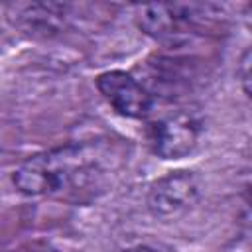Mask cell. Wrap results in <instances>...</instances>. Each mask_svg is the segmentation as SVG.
I'll return each mask as SVG.
<instances>
[{
    "mask_svg": "<svg viewBox=\"0 0 252 252\" xmlns=\"http://www.w3.org/2000/svg\"><path fill=\"white\" fill-rule=\"evenodd\" d=\"M110 167L94 144H69L26 159L12 175L16 189L28 197L87 203L106 191Z\"/></svg>",
    "mask_w": 252,
    "mask_h": 252,
    "instance_id": "obj_1",
    "label": "cell"
},
{
    "mask_svg": "<svg viewBox=\"0 0 252 252\" xmlns=\"http://www.w3.org/2000/svg\"><path fill=\"white\" fill-rule=\"evenodd\" d=\"M220 8L215 4H150L138 8L136 24L152 39L183 45L213 28Z\"/></svg>",
    "mask_w": 252,
    "mask_h": 252,
    "instance_id": "obj_2",
    "label": "cell"
},
{
    "mask_svg": "<svg viewBox=\"0 0 252 252\" xmlns=\"http://www.w3.org/2000/svg\"><path fill=\"white\" fill-rule=\"evenodd\" d=\"M201 132H203V124L197 114L187 110H177L150 124L148 142L158 158L181 159L197 148Z\"/></svg>",
    "mask_w": 252,
    "mask_h": 252,
    "instance_id": "obj_3",
    "label": "cell"
},
{
    "mask_svg": "<svg viewBox=\"0 0 252 252\" xmlns=\"http://www.w3.org/2000/svg\"><path fill=\"white\" fill-rule=\"evenodd\" d=\"M201 197L199 177L193 171H169L148 189V211L158 219H175L197 205Z\"/></svg>",
    "mask_w": 252,
    "mask_h": 252,
    "instance_id": "obj_4",
    "label": "cell"
},
{
    "mask_svg": "<svg viewBox=\"0 0 252 252\" xmlns=\"http://www.w3.org/2000/svg\"><path fill=\"white\" fill-rule=\"evenodd\" d=\"M96 89L120 116L146 118L152 112V93L132 73L120 69L104 71L96 77Z\"/></svg>",
    "mask_w": 252,
    "mask_h": 252,
    "instance_id": "obj_5",
    "label": "cell"
},
{
    "mask_svg": "<svg viewBox=\"0 0 252 252\" xmlns=\"http://www.w3.org/2000/svg\"><path fill=\"white\" fill-rule=\"evenodd\" d=\"M238 75H240V81H242V91L246 96H250V49L244 51L242 55V61H240V69H238Z\"/></svg>",
    "mask_w": 252,
    "mask_h": 252,
    "instance_id": "obj_6",
    "label": "cell"
},
{
    "mask_svg": "<svg viewBox=\"0 0 252 252\" xmlns=\"http://www.w3.org/2000/svg\"><path fill=\"white\" fill-rule=\"evenodd\" d=\"M120 252H163V250L158 248V246H152V244H132V246H126Z\"/></svg>",
    "mask_w": 252,
    "mask_h": 252,
    "instance_id": "obj_7",
    "label": "cell"
}]
</instances>
